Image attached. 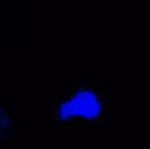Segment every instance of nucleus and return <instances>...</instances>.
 Returning a JSON list of instances; mask_svg holds the SVG:
<instances>
[{
  "label": "nucleus",
  "instance_id": "f03ea898",
  "mask_svg": "<svg viewBox=\"0 0 150 149\" xmlns=\"http://www.w3.org/2000/svg\"><path fill=\"white\" fill-rule=\"evenodd\" d=\"M16 133V121L12 113L0 104V140H8Z\"/></svg>",
  "mask_w": 150,
  "mask_h": 149
},
{
  "label": "nucleus",
  "instance_id": "f257e3e1",
  "mask_svg": "<svg viewBox=\"0 0 150 149\" xmlns=\"http://www.w3.org/2000/svg\"><path fill=\"white\" fill-rule=\"evenodd\" d=\"M106 101L102 91L97 88H84L71 93L64 102L57 106L53 119L59 124L76 121L95 123L103 117Z\"/></svg>",
  "mask_w": 150,
  "mask_h": 149
}]
</instances>
